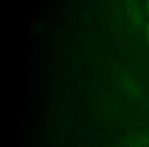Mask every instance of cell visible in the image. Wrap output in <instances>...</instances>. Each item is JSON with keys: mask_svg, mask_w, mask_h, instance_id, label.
Returning <instances> with one entry per match:
<instances>
[{"mask_svg": "<svg viewBox=\"0 0 149 147\" xmlns=\"http://www.w3.org/2000/svg\"><path fill=\"white\" fill-rule=\"evenodd\" d=\"M146 10L149 15V0H146Z\"/></svg>", "mask_w": 149, "mask_h": 147, "instance_id": "obj_1", "label": "cell"}, {"mask_svg": "<svg viewBox=\"0 0 149 147\" xmlns=\"http://www.w3.org/2000/svg\"><path fill=\"white\" fill-rule=\"evenodd\" d=\"M146 36H147V38H148V40H149V25L146 27Z\"/></svg>", "mask_w": 149, "mask_h": 147, "instance_id": "obj_2", "label": "cell"}]
</instances>
